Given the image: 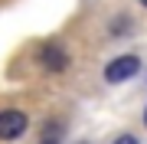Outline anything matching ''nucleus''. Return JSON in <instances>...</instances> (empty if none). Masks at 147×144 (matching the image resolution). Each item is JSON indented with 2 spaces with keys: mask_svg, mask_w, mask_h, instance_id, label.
Returning a JSON list of instances; mask_svg holds the SVG:
<instances>
[{
  "mask_svg": "<svg viewBox=\"0 0 147 144\" xmlns=\"http://www.w3.org/2000/svg\"><path fill=\"white\" fill-rule=\"evenodd\" d=\"M137 3H141V7H147V0H137Z\"/></svg>",
  "mask_w": 147,
  "mask_h": 144,
  "instance_id": "nucleus-6",
  "label": "nucleus"
},
{
  "mask_svg": "<svg viewBox=\"0 0 147 144\" xmlns=\"http://www.w3.org/2000/svg\"><path fill=\"white\" fill-rule=\"evenodd\" d=\"M115 144H137V138H131V134H121V138H118Z\"/></svg>",
  "mask_w": 147,
  "mask_h": 144,
  "instance_id": "nucleus-5",
  "label": "nucleus"
},
{
  "mask_svg": "<svg viewBox=\"0 0 147 144\" xmlns=\"http://www.w3.org/2000/svg\"><path fill=\"white\" fill-rule=\"evenodd\" d=\"M39 59H42V66L53 69V72H62L65 66H69V56H65V49L59 46V43H46L42 53H39Z\"/></svg>",
  "mask_w": 147,
  "mask_h": 144,
  "instance_id": "nucleus-3",
  "label": "nucleus"
},
{
  "mask_svg": "<svg viewBox=\"0 0 147 144\" xmlns=\"http://www.w3.org/2000/svg\"><path fill=\"white\" fill-rule=\"evenodd\" d=\"M39 144H62V124H59V121H53L46 131H42Z\"/></svg>",
  "mask_w": 147,
  "mask_h": 144,
  "instance_id": "nucleus-4",
  "label": "nucleus"
},
{
  "mask_svg": "<svg viewBox=\"0 0 147 144\" xmlns=\"http://www.w3.org/2000/svg\"><path fill=\"white\" fill-rule=\"evenodd\" d=\"M26 115L16 112V108H7V112H0V141H13L20 138L23 131H26Z\"/></svg>",
  "mask_w": 147,
  "mask_h": 144,
  "instance_id": "nucleus-2",
  "label": "nucleus"
},
{
  "mask_svg": "<svg viewBox=\"0 0 147 144\" xmlns=\"http://www.w3.org/2000/svg\"><path fill=\"white\" fill-rule=\"evenodd\" d=\"M144 124H147V112H144Z\"/></svg>",
  "mask_w": 147,
  "mask_h": 144,
  "instance_id": "nucleus-7",
  "label": "nucleus"
},
{
  "mask_svg": "<svg viewBox=\"0 0 147 144\" xmlns=\"http://www.w3.org/2000/svg\"><path fill=\"white\" fill-rule=\"evenodd\" d=\"M137 69H141V59H137V56H118V59H111V62H108L105 79L111 82V85H118V82L137 75Z\"/></svg>",
  "mask_w": 147,
  "mask_h": 144,
  "instance_id": "nucleus-1",
  "label": "nucleus"
}]
</instances>
